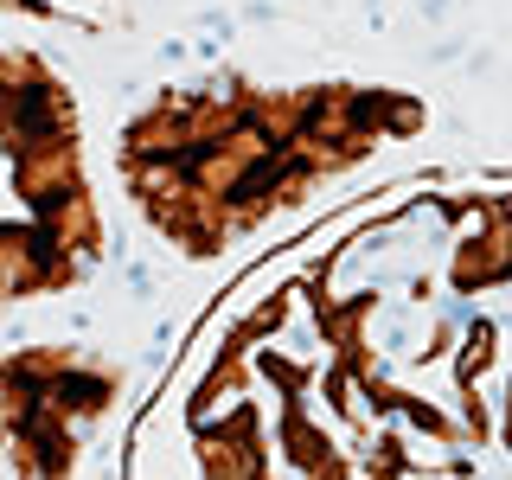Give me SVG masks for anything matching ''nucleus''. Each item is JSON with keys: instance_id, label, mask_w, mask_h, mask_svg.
Wrapping results in <instances>:
<instances>
[{"instance_id": "nucleus-1", "label": "nucleus", "mask_w": 512, "mask_h": 480, "mask_svg": "<svg viewBox=\"0 0 512 480\" xmlns=\"http://www.w3.org/2000/svg\"><path fill=\"white\" fill-rule=\"evenodd\" d=\"M416 128L423 103L391 84H256L218 71L135 109L116 173L154 237L212 263Z\"/></svg>"}, {"instance_id": "nucleus-3", "label": "nucleus", "mask_w": 512, "mask_h": 480, "mask_svg": "<svg viewBox=\"0 0 512 480\" xmlns=\"http://www.w3.org/2000/svg\"><path fill=\"white\" fill-rule=\"evenodd\" d=\"M116 397L122 372L84 346H13L0 372L13 480H71Z\"/></svg>"}, {"instance_id": "nucleus-2", "label": "nucleus", "mask_w": 512, "mask_h": 480, "mask_svg": "<svg viewBox=\"0 0 512 480\" xmlns=\"http://www.w3.org/2000/svg\"><path fill=\"white\" fill-rule=\"evenodd\" d=\"M0 154H7V301L77 288L103 263V212L84 173V122L52 64L32 52L0 58Z\"/></svg>"}]
</instances>
